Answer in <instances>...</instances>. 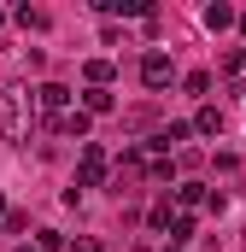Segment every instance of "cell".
I'll return each mask as SVG.
<instances>
[{
	"label": "cell",
	"instance_id": "cell-1",
	"mask_svg": "<svg viewBox=\"0 0 246 252\" xmlns=\"http://www.w3.org/2000/svg\"><path fill=\"white\" fill-rule=\"evenodd\" d=\"M76 188H112V158H106V147H82L76 153Z\"/></svg>",
	"mask_w": 246,
	"mask_h": 252
},
{
	"label": "cell",
	"instance_id": "cell-2",
	"mask_svg": "<svg viewBox=\"0 0 246 252\" xmlns=\"http://www.w3.org/2000/svg\"><path fill=\"white\" fill-rule=\"evenodd\" d=\"M170 82H176V59H170V53H158V47H153V53H147V59H141V88H153V94H164V88H170Z\"/></svg>",
	"mask_w": 246,
	"mask_h": 252
},
{
	"label": "cell",
	"instance_id": "cell-3",
	"mask_svg": "<svg viewBox=\"0 0 246 252\" xmlns=\"http://www.w3.org/2000/svg\"><path fill=\"white\" fill-rule=\"evenodd\" d=\"M35 112H47V118L59 124L64 112H76V94H70L64 82H41V88H35Z\"/></svg>",
	"mask_w": 246,
	"mask_h": 252
},
{
	"label": "cell",
	"instance_id": "cell-4",
	"mask_svg": "<svg viewBox=\"0 0 246 252\" xmlns=\"http://www.w3.org/2000/svg\"><path fill=\"white\" fill-rule=\"evenodd\" d=\"M205 30H211V35H223V30H241V12H235L229 0H211V6H205Z\"/></svg>",
	"mask_w": 246,
	"mask_h": 252
},
{
	"label": "cell",
	"instance_id": "cell-5",
	"mask_svg": "<svg viewBox=\"0 0 246 252\" xmlns=\"http://www.w3.org/2000/svg\"><path fill=\"white\" fill-rule=\"evenodd\" d=\"M82 112H88V118H112V112H118V94H112V88H82Z\"/></svg>",
	"mask_w": 246,
	"mask_h": 252
},
{
	"label": "cell",
	"instance_id": "cell-6",
	"mask_svg": "<svg viewBox=\"0 0 246 252\" xmlns=\"http://www.w3.org/2000/svg\"><path fill=\"white\" fill-rule=\"evenodd\" d=\"M88 124H94V118H88V112L76 106V112H64V118H59V124H53V129H59V135H70V141H82V147H88Z\"/></svg>",
	"mask_w": 246,
	"mask_h": 252
},
{
	"label": "cell",
	"instance_id": "cell-7",
	"mask_svg": "<svg viewBox=\"0 0 246 252\" xmlns=\"http://www.w3.org/2000/svg\"><path fill=\"white\" fill-rule=\"evenodd\" d=\"M176 205H182V211H193V205H211V188H205V182H176Z\"/></svg>",
	"mask_w": 246,
	"mask_h": 252
},
{
	"label": "cell",
	"instance_id": "cell-8",
	"mask_svg": "<svg viewBox=\"0 0 246 252\" xmlns=\"http://www.w3.org/2000/svg\"><path fill=\"white\" fill-rule=\"evenodd\" d=\"M223 76L246 94V47H229V53H223Z\"/></svg>",
	"mask_w": 246,
	"mask_h": 252
},
{
	"label": "cell",
	"instance_id": "cell-9",
	"mask_svg": "<svg viewBox=\"0 0 246 252\" xmlns=\"http://www.w3.org/2000/svg\"><path fill=\"white\" fill-rule=\"evenodd\" d=\"M82 76H88V88H112L118 64H112V59H88V64H82Z\"/></svg>",
	"mask_w": 246,
	"mask_h": 252
},
{
	"label": "cell",
	"instance_id": "cell-10",
	"mask_svg": "<svg viewBox=\"0 0 246 252\" xmlns=\"http://www.w3.org/2000/svg\"><path fill=\"white\" fill-rule=\"evenodd\" d=\"M193 135H223V112L217 106H199L193 112Z\"/></svg>",
	"mask_w": 246,
	"mask_h": 252
},
{
	"label": "cell",
	"instance_id": "cell-11",
	"mask_svg": "<svg viewBox=\"0 0 246 252\" xmlns=\"http://www.w3.org/2000/svg\"><path fill=\"white\" fill-rule=\"evenodd\" d=\"M211 82H217L211 70H187V76H182V88L193 94V100H205V94H211Z\"/></svg>",
	"mask_w": 246,
	"mask_h": 252
},
{
	"label": "cell",
	"instance_id": "cell-12",
	"mask_svg": "<svg viewBox=\"0 0 246 252\" xmlns=\"http://www.w3.org/2000/svg\"><path fill=\"white\" fill-rule=\"evenodd\" d=\"M182 241H193V217L176 211V217H170V247H182Z\"/></svg>",
	"mask_w": 246,
	"mask_h": 252
},
{
	"label": "cell",
	"instance_id": "cell-13",
	"mask_svg": "<svg viewBox=\"0 0 246 252\" xmlns=\"http://www.w3.org/2000/svg\"><path fill=\"white\" fill-rule=\"evenodd\" d=\"M12 18H18V24H24V30H47V12H41V6H18V12H12Z\"/></svg>",
	"mask_w": 246,
	"mask_h": 252
},
{
	"label": "cell",
	"instance_id": "cell-14",
	"mask_svg": "<svg viewBox=\"0 0 246 252\" xmlns=\"http://www.w3.org/2000/svg\"><path fill=\"white\" fill-rule=\"evenodd\" d=\"M0 229H6V235H24V229H30V211H6V223H0Z\"/></svg>",
	"mask_w": 246,
	"mask_h": 252
},
{
	"label": "cell",
	"instance_id": "cell-15",
	"mask_svg": "<svg viewBox=\"0 0 246 252\" xmlns=\"http://www.w3.org/2000/svg\"><path fill=\"white\" fill-rule=\"evenodd\" d=\"M35 247H41V252H59L64 235H59V229H41V235H35Z\"/></svg>",
	"mask_w": 246,
	"mask_h": 252
},
{
	"label": "cell",
	"instance_id": "cell-16",
	"mask_svg": "<svg viewBox=\"0 0 246 252\" xmlns=\"http://www.w3.org/2000/svg\"><path fill=\"white\" fill-rule=\"evenodd\" d=\"M70 252H106V247H100V235H76V241H70Z\"/></svg>",
	"mask_w": 246,
	"mask_h": 252
},
{
	"label": "cell",
	"instance_id": "cell-17",
	"mask_svg": "<svg viewBox=\"0 0 246 252\" xmlns=\"http://www.w3.org/2000/svg\"><path fill=\"white\" fill-rule=\"evenodd\" d=\"M18 252H41V247H35V241H24V247H18Z\"/></svg>",
	"mask_w": 246,
	"mask_h": 252
},
{
	"label": "cell",
	"instance_id": "cell-18",
	"mask_svg": "<svg viewBox=\"0 0 246 252\" xmlns=\"http://www.w3.org/2000/svg\"><path fill=\"white\" fill-rule=\"evenodd\" d=\"M0 223H6V193H0Z\"/></svg>",
	"mask_w": 246,
	"mask_h": 252
},
{
	"label": "cell",
	"instance_id": "cell-19",
	"mask_svg": "<svg viewBox=\"0 0 246 252\" xmlns=\"http://www.w3.org/2000/svg\"><path fill=\"white\" fill-rule=\"evenodd\" d=\"M241 35H246V12H241Z\"/></svg>",
	"mask_w": 246,
	"mask_h": 252
},
{
	"label": "cell",
	"instance_id": "cell-20",
	"mask_svg": "<svg viewBox=\"0 0 246 252\" xmlns=\"http://www.w3.org/2000/svg\"><path fill=\"white\" fill-rule=\"evenodd\" d=\"M164 252H182V247H164Z\"/></svg>",
	"mask_w": 246,
	"mask_h": 252
},
{
	"label": "cell",
	"instance_id": "cell-21",
	"mask_svg": "<svg viewBox=\"0 0 246 252\" xmlns=\"http://www.w3.org/2000/svg\"><path fill=\"white\" fill-rule=\"evenodd\" d=\"M0 24H6V12H0Z\"/></svg>",
	"mask_w": 246,
	"mask_h": 252
}]
</instances>
